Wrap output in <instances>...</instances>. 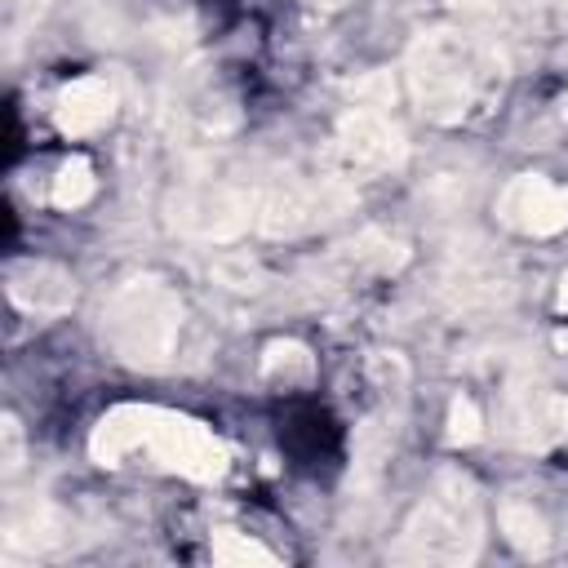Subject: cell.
Masks as SVG:
<instances>
[{
    "label": "cell",
    "instance_id": "19",
    "mask_svg": "<svg viewBox=\"0 0 568 568\" xmlns=\"http://www.w3.org/2000/svg\"><path fill=\"white\" fill-rule=\"evenodd\" d=\"M217 280L231 284V288H262V271L248 257H222L217 262Z\"/></svg>",
    "mask_w": 568,
    "mask_h": 568
},
{
    "label": "cell",
    "instance_id": "6",
    "mask_svg": "<svg viewBox=\"0 0 568 568\" xmlns=\"http://www.w3.org/2000/svg\"><path fill=\"white\" fill-rule=\"evenodd\" d=\"M333 155L346 178H382L408 160V138L382 106H351L337 120Z\"/></svg>",
    "mask_w": 568,
    "mask_h": 568
},
{
    "label": "cell",
    "instance_id": "18",
    "mask_svg": "<svg viewBox=\"0 0 568 568\" xmlns=\"http://www.w3.org/2000/svg\"><path fill=\"white\" fill-rule=\"evenodd\" d=\"M484 435V413L470 395H457L448 404V444H475Z\"/></svg>",
    "mask_w": 568,
    "mask_h": 568
},
{
    "label": "cell",
    "instance_id": "1",
    "mask_svg": "<svg viewBox=\"0 0 568 568\" xmlns=\"http://www.w3.org/2000/svg\"><path fill=\"white\" fill-rule=\"evenodd\" d=\"M404 80L417 111L435 124H470L493 111L506 84V58L493 40L457 27L422 31L404 53Z\"/></svg>",
    "mask_w": 568,
    "mask_h": 568
},
{
    "label": "cell",
    "instance_id": "20",
    "mask_svg": "<svg viewBox=\"0 0 568 568\" xmlns=\"http://www.w3.org/2000/svg\"><path fill=\"white\" fill-rule=\"evenodd\" d=\"M448 9H457V13H470V18H510V13H519L528 0H444Z\"/></svg>",
    "mask_w": 568,
    "mask_h": 568
},
{
    "label": "cell",
    "instance_id": "21",
    "mask_svg": "<svg viewBox=\"0 0 568 568\" xmlns=\"http://www.w3.org/2000/svg\"><path fill=\"white\" fill-rule=\"evenodd\" d=\"M0 466H4V475H13L22 466V426H18V417L0 422Z\"/></svg>",
    "mask_w": 568,
    "mask_h": 568
},
{
    "label": "cell",
    "instance_id": "16",
    "mask_svg": "<svg viewBox=\"0 0 568 568\" xmlns=\"http://www.w3.org/2000/svg\"><path fill=\"white\" fill-rule=\"evenodd\" d=\"M93 164L84 160V155H71L62 169H58V178H53V204L58 209H80V204H89V195H93Z\"/></svg>",
    "mask_w": 568,
    "mask_h": 568
},
{
    "label": "cell",
    "instance_id": "22",
    "mask_svg": "<svg viewBox=\"0 0 568 568\" xmlns=\"http://www.w3.org/2000/svg\"><path fill=\"white\" fill-rule=\"evenodd\" d=\"M373 373L399 386V382H404V359H399V355H390V359H386V355H377V359H373Z\"/></svg>",
    "mask_w": 568,
    "mask_h": 568
},
{
    "label": "cell",
    "instance_id": "9",
    "mask_svg": "<svg viewBox=\"0 0 568 568\" xmlns=\"http://www.w3.org/2000/svg\"><path fill=\"white\" fill-rule=\"evenodd\" d=\"M173 222L195 240H235L253 222V195L240 186L204 182L173 200Z\"/></svg>",
    "mask_w": 568,
    "mask_h": 568
},
{
    "label": "cell",
    "instance_id": "7",
    "mask_svg": "<svg viewBox=\"0 0 568 568\" xmlns=\"http://www.w3.org/2000/svg\"><path fill=\"white\" fill-rule=\"evenodd\" d=\"M501 439L528 453H546L559 439H568V395L550 390V386H532L519 382L506 390V408H501Z\"/></svg>",
    "mask_w": 568,
    "mask_h": 568
},
{
    "label": "cell",
    "instance_id": "12",
    "mask_svg": "<svg viewBox=\"0 0 568 568\" xmlns=\"http://www.w3.org/2000/svg\"><path fill=\"white\" fill-rule=\"evenodd\" d=\"M115 115V89L102 75H80L58 93L53 120L67 138H89L98 129H106V120Z\"/></svg>",
    "mask_w": 568,
    "mask_h": 568
},
{
    "label": "cell",
    "instance_id": "11",
    "mask_svg": "<svg viewBox=\"0 0 568 568\" xmlns=\"http://www.w3.org/2000/svg\"><path fill=\"white\" fill-rule=\"evenodd\" d=\"M439 293L448 297L453 311H493L510 297V275L497 271V262L488 257H457L444 271Z\"/></svg>",
    "mask_w": 568,
    "mask_h": 568
},
{
    "label": "cell",
    "instance_id": "17",
    "mask_svg": "<svg viewBox=\"0 0 568 568\" xmlns=\"http://www.w3.org/2000/svg\"><path fill=\"white\" fill-rule=\"evenodd\" d=\"M213 559L217 564H275V550H266L262 541H253L244 532L217 528L213 532Z\"/></svg>",
    "mask_w": 568,
    "mask_h": 568
},
{
    "label": "cell",
    "instance_id": "3",
    "mask_svg": "<svg viewBox=\"0 0 568 568\" xmlns=\"http://www.w3.org/2000/svg\"><path fill=\"white\" fill-rule=\"evenodd\" d=\"M484 541V501L466 470H439L426 497L404 519L395 559L404 564H470Z\"/></svg>",
    "mask_w": 568,
    "mask_h": 568
},
{
    "label": "cell",
    "instance_id": "14",
    "mask_svg": "<svg viewBox=\"0 0 568 568\" xmlns=\"http://www.w3.org/2000/svg\"><path fill=\"white\" fill-rule=\"evenodd\" d=\"M497 524H501V532H506V541H510L515 550H524V555H546L550 532H546V519H541L528 501H501Z\"/></svg>",
    "mask_w": 568,
    "mask_h": 568
},
{
    "label": "cell",
    "instance_id": "8",
    "mask_svg": "<svg viewBox=\"0 0 568 568\" xmlns=\"http://www.w3.org/2000/svg\"><path fill=\"white\" fill-rule=\"evenodd\" d=\"M497 222L515 235H559L568 231V186L541 173H519L497 195Z\"/></svg>",
    "mask_w": 568,
    "mask_h": 568
},
{
    "label": "cell",
    "instance_id": "4",
    "mask_svg": "<svg viewBox=\"0 0 568 568\" xmlns=\"http://www.w3.org/2000/svg\"><path fill=\"white\" fill-rule=\"evenodd\" d=\"M182 333V297L160 275L124 280L102 306V342L129 368L155 373L173 359Z\"/></svg>",
    "mask_w": 568,
    "mask_h": 568
},
{
    "label": "cell",
    "instance_id": "2",
    "mask_svg": "<svg viewBox=\"0 0 568 568\" xmlns=\"http://www.w3.org/2000/svg\"><path fill=\"white\" fill-rule=\"evenodd\" d=\"M89 457L98 466H124L142 457L195 484H213L231 466L226 444L204 422L173 413V408H155V404H120L102 413L89 435Z\"/></svg>",
    "mask_w": 568,
    "mask_h": 568
},
{
    "label": "cell",
    "instance_id": "13",
    "mask_svg": "<svg viewBox=\"0 0 568 568\" xmlns=\"http://www.w3.org/2000/svg\"><path fill=\"white\" fill-rule=\"evenodd\" d=\"M62 541H67V515L44 497H31L4 515V555H44L58 550Z\"/></svg>",
    "mask_w": 568,
    "mask_h": 568
},
{
    "label": "cell",
    "instance_id": "10",
    "mask_svg": "<svg viewBox=\"0 0 568 568\" xmlns=\"http://www.w3.org/2000/svg\"><path fill=\"white\" fill-rule=\"evenodd\" d=\"M4 288H9V302L36 320H58L75 302V280L58 262H18Z\"/></svg>",
    "mask_w": 568,
    "mask_h": 568
},
{
    "label": "cell",
    "instance_id": "23",
    "mask_svg": "<svg viewBox=\"0 0 568 568\" xmlns=\"http://www.w3.org/2000/svg\"><path fill=\"white\" fill-rule=\"evenodd\" d=\"M559 311H568V275L559 280Z\"/></svg>",
    "mask_w": 568,
    "mask_h": 568
},
{
    "label": "cell",
    "instance_id": "15",
    "mask_svg": "<svg viewBox=\"0 0 568 568\" xmlns=\"http://www.w3.org/2000/svg\"><path fill=\"white\" fill-rule=\"evenodd\" d=\"M262 377L275 386H297L311 377V351L302 342H271L262 355Z\"/></svg>",
    "mask_w": 568,
    "mask_h": 568
},
{
    "label": "cell",
    "instance_id": "24",
    "mask_svg": "<svg viewBox=\"0 0 568 568\" xmlns=\"http://www.w3.org/2000/svg\"><path fill=\"white\" fill-rule=\"evenodd\" d=\"M559 9H564V13H568V0H559Z\"/></svg>",
    "mask_w": 568,
    "mask_h": 568
},
{
    "label": "cell",
    "instance_id": "5",
    "mask_svg": "<svg viewBox=\"0 0 568 568\" xmlns=\"http://www.w3.org/2000/svg\"><path fill=\"white\" fill-rule=\"evenodd\" d=\"M346 204H351V195L337 182L311 186V182H302L293 173H275L253 191V226L262 235L288 240V235H302V231L337 217Z\"/></svg>",
    "mask_w": 568,
    "mask_h": 568
}]
</instances>
